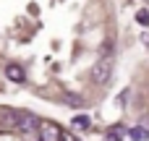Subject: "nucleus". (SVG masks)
<instances>
[{
    "label": "nucleus",
    "instance_id": "f257e3e1",
    "mask_svg": "<svg viewBox=\"0 0 149 141\" xmlns=\"http://www.w3.org/2000/svg\"><path fill=\"white\" fill-rule=\"evenodd\" d=\"M110 76H113V55H105L102 60H97V65L92 71V78H94V84H105Z\"/></svg>",
    "mask_w": 149,
    "mask_h": 141
},
{
    "label": "nucleus",
    "instance_id": "f03ea898",
    "mask_svg": "<svg viewBox=\"0 0 149 141\" xmlns=\"http://www.w3.org/2000/svg\"><path fill=\"white\" fill-rule=\"evenodd\" d=\"M34 128H39V118L31 113H16V131L18 133H31Z\"/></svg>",
    "mask_w": 149,
    "mask_h": 141
},
{
    "label": "nucleus",
    "instance_id": "7ed1b4c3",
    "mask_svg": "<svg viewBox=\"0 0 149 141\" xmlns=\"http://www.w3.org/2000/svg\"><path fill=\"white\" fill-rule=\"evenodd\" d=\"M39 141H60V128L55 126V123H39Z\"/></svg>",
    "mask_w": 149,
    "mask_h": 141
},
{
    "label": "nucleus",
    "instance_id": "20e7f679",
    "mask_svg": "<svg viewBox=\"0 0 149 141\" xmlns=\"http://www.w3.org/2000/svg\"><path fill=\"white\" fill-rule=\"evenodd\" d=\"M5 76H8L10 81H16V84H21V81H24V71H21L18 65H13V63L5 68Z\"/></svg>",
    "mask_w": 149,
    "mask_h": 141
},
{
    "label": "nucleus",
    "instance_id": "39448f33",
    "mask_svg": "<svg viewBox=\"0 0 149 141\" xmlns=\"http://www.w3.org/2000/svg\"><path fill=\"white\" fill-rule=\"evenodd\" d=\"M128 136H131L134 141H147V139H149V131L136 126V128H131V131H128Z\"/></svg>",
    "mask_w": 149,
    "mask_h": 141
},
{
    "label": "nucleus",
    "instance_id": "423d86ee",
    "mask_svg": "<svg viewBox=\"0 0 149 141\" xmlns=\"http://www.w3.org/2000/svg\"><path fill=\"white\" fill-rule=\"evenodd\" d=\"M92 123H89V118L86 115H76L73 118V128H89Z\"/></svg>",
    "mask_w": 149,
    "mask_h": 141
},
{
    "label": "nucleus",
    "instance_id": "0eeeda50",
    "mask_svg": "<svg viewBox=\"0 0 149 141\" xmlns=\"http://www.w3.org/2000/svg\"><path fill=\"white\" fill-rule=\"evenodd\" d=\"M136 21L144 24V26H149V10H139V13H136Z\"/></svg>",
    "mask_w": 149,
    "mask_h": 141
}]
</instances>
